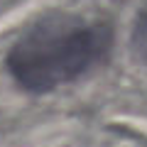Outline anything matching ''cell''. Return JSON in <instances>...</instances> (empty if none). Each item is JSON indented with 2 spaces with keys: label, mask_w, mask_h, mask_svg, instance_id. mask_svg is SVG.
Segmentation results:
<instances>
[{
  "label": "cell",
  "mask_w": 147,
  "mask_h": 147,
  "mask_svg": "<svg viewBox=\"0 0 147 147\" xmlns=\"http://www.w3.org/2000/svg\"><path fill=\"white\" fill-rule=\"evenodd\" d=\"M132 52L137 54L140 61L147 64V7H142L132 27Z\"/></svg>",
  "instance_id": "2"
},
{
  "label": "cell",
  "mask_w": 147,
  "mask_h": 147,
  "mask_svg": "<svg viewBox=\"0 0 147 147\" xmlns=\"http://www.w3.org/2000/svg\"><path fill=\"white\" fill-rule=\"evenodd\" d=\"M113 30L79 15L42 17L7 52L12 79L30 93H47L79 79L108 54Z\"/></svg>",
  "instance_id": "1"
}]
</instances>
